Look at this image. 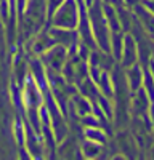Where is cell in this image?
<instances>
[{
    "label": "cell",
    "mask_w": 154,
    "mask_h": 160,
    "mask_svg": "<svg viewBox=\"0 0 154 160\" xmlns=\"http://www.w3.org/2000/svg\"><path fill=\"white\" fill-rule=\"evenodd\" d=\"M88 138L92 141H98V142L105 141V136H103L98 130H88Z\"/></svg>",
    "instance_id": "obj_5"
},
{
    "label": "cell",
    "mask_w": 154,
    "mask_h": 160,
    "mask_svg": "<svg viewBox=\"0 0 154 160\" xmlns=\"http://www.w3.org/2000/svg\"><path fill=\"white\" fill-rule=\"evenodd\" d=\"M143 5H145L146 8H149V10H151V13L154 15V0H145Z\"/></svg>",
    "instance_id": "obj_6"
},
{
    "label": "cell",
    "mask_w": 154,
    "mask_h": 160,
    "mask_svg": "<svg viewBox=\"0 0 154 160\" xmlns=\"http://www.w3.org/2000/svg\"><path fill=\"white\" fill-rule=\"evenodd\" d=\"M128 82H130V88L135 91V90H138L140 88V85H141V71L138 69V68H132L130 71H128Z\"/></svg>",
    "instance_id": "obj_2"
},
{
    "label": "cell",
    "mask_w": 154,
    "mask_h": 160,
    "mask_svg": "<svg viewBox=\"0 0 154 160\" xmlns=\"http://www.w3.org/2000/svg\"><path fill=\"white\" fill-rule=\"evenodd\" d=\"M145 90H140L138 93H136V96H135V101H133V106H135V111L136 112H143V111H146V102H148V98H146V95H145Z\"/></svg>",
    "instance_id": "obj_3"
},
{
    "label": "cell",
    "mask_w": 154,
    "mask_h": 160,
    "mask_svg": "<svg viewBox=\"0 0 154 160\" xmlns=\"http://www.w3.org/2000/svg\"><path fill=\"white\" fill-rule=\"evenodd\" d=\"M136 59V48L135 42L132 37H125V43H124V64L127 68H130V64H133Z\"/></svg>",
    "instance_id": "obj_1"
},
{
    "label": "cell",
    "mask_w": 154,
    "mask_h": 160,
    "mask_svg": "<svg viewBox=\"0 0 154 160\" xmlns=\"http://www.w3.org/2000/svg\"><path fill=\"white\" fill-rule=\"evenodd\" d=\"M101 90L105 91L108 96L112 93V88H111V85H109V78H108L105 74H103V77H101Z\"/></svg>",
    "instance_id": "obj_4"
}]
</instances>
